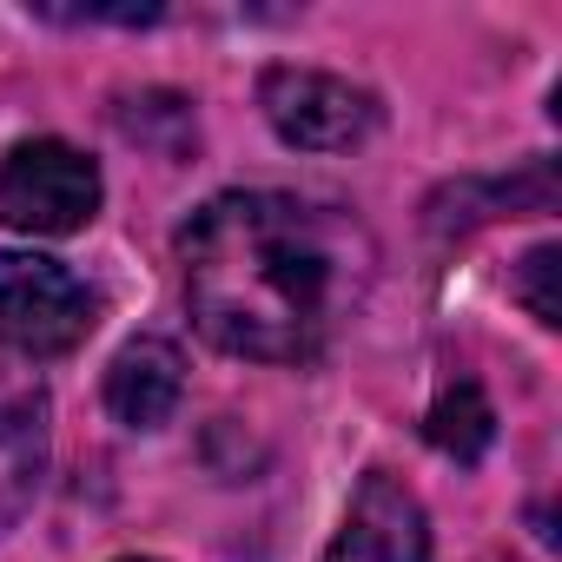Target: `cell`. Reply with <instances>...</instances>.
<instances>
[{
	"mask_svg": "<svg viewBox=\"0 0 562 562\" xmlns=\"http://www.w3.org/2000/svg\"><path fill=\"white\" fill-rule=\"evenodd\" d=\"M186 305L199 331L258 364L318 358L371 285V238L338 205L292 192H225L186 238Z\"/></svg>",
	"mask_w": 562,
	"mask_h": 562,
	"instance_id": "6da1fadb",
	"label": "cell"
},
{
	"mask_svg": "<svg viewBox=\"0 0 562 562\" xmlns=\"http://www.w3.org/2000/svg\"><path fill=\"white\" fill-rule=\"evenodd\" d=\"M100 325V299L60 258L41 251H0V351L14 358H60L87 345Z\"/></svg>",
	"mask_w": 562,
	"mask_h": 562,
	"instance_id": "7a4b0ae2",
	"label": "cell"
},
{
	"mask_svg": "<svg viewBox=\"0 0 562 562\" xmlns=\"http://www.w3.org/2000/svg\"><path fill=\"white\" fill-rule=\"evenodd\" d=\"M100 212V166L67 139H27L0 159V218L14 232L67 238Z\"/></svg>",
	"mask_w": 562,
	"mask_h": 562,
	"instance_id": "3957f363",
	"label": "cell"
},
{
	"mask_svg": "<svg viewBox=\"0 0 562 562\" xmlns=\"http://www.w3.org/2000/svg\"><path fill=\"white\" fill-rule=\"evenodd\" d=\"M258 106L278 126V139L299 153H351L378 126V100L318 67H271L258 80Z\"/></svg>",
	"mask_w": 562,
	"mask_h": 562,
	"instance_id": "277c9868",
	"label": "cell"
},
{
	"mask_svg": "<svg viewBox=\"0 0 562 562\" xmlns=\"http://www.w3.org/2000/svg\"><path fill=\"white\" fill-rule=\"evenodd\" d=\"M325 562H430L424 503H417L397 476L371 470V476L358 483V496H351V509H345V529L331 536Z\"/></svg>",
	"mask_w": 562,
	"mask_h": 562,
	"instance_id": "5b68a950",
	"label": "cell"
},
{
	"mask_svg": "<svg viewBox=\"0 0 562 562\" xmlns=\"http://www.w3.org/2000/svg\"><path fill=\"white\" fill-rule=\"evenodd\" d=\"M47 476V391L41 378L0 351V529L21 522Z\"/></svg>",
	"mask_w": 562,
	"mask_h": 562,
	"instance_id": "8992f818",
	"label": "cell"
},
{
	"mask_svg": "<svg viewBox=\"0 0 562 562\" xmlns=\"http://www.w3.org/2000/svg\"><path fill=\"white\" fill-rule=\"evenodd\" d=\"M186 397V358L166 338H133L106 371V411L126 430H159Z\"/></svg>",
	"mask_w": 562,
	"mask_h": 562,
	"instance_id": "52a82bcc",
	"label": "cell"
},
{
	"mask_svg": "<svg viewBox=\"0 0 562 562\" xmlns=\"http://www.w3.org/2000/svg\"><path fill=\"white\" fill-rule=\"evenodd\" d=\"M490 437H496V411H490V397H483L476 384H457V391L437 397V411H430V443H437L443 457L476 463V457L490 450Z\"/></svg>",
	"mask_w": 562,
	"mask_h": 562,
	"instance_id": "ba28073f",
	"label": "cell"
},
{
	"mask_svg": "<svg viewBox=\"0 0 562 562\" xmlns=\"http://www.w3.org/2000/svg\"><path fill=\"white\" fill-rule=\"evenodd\" d=\"M555 271H562V251L555 245H536L522 265H516V299L529 305L536 325H562V299H555Z\"/></svg>",
	"mask_w": 562,
	"mask_h": 562,
	"instance_id": "9c48e42d",
	"label": "cell"
},
{
	"mask_svg": "<svg viewBox=\"0 0 562 562\" xmlns=\"http://www.w3.org/2000/svg\"><path fill=\"white\" fill-rule=\"evenodd\" d=\"M47 21H113V27H146L159 21V8H41Z\"/></svg>",
	"mask_w": 562,
	"mask_h": 562,
	"instance_id": "30bf717a",
	"label": "cell"
}]
</instances>
